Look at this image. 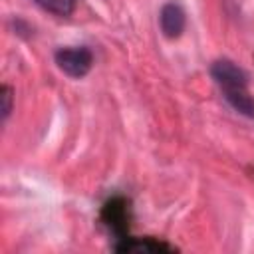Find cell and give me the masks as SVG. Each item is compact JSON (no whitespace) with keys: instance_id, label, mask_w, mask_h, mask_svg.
I'll return each mask as SVG.
<instances>
[{"instance_id":"cell-5","label":"cell","mask_w":254,"mask_h":254,"mask_svg":"<svg viewBox=\"0 0 254 254\" xmlns=\"http://www.w3.org/2000/svg\"><path fill=\"white\" fill-rule=\"evenodd\" d=\"M103 218L115 232H125V228H127V206H125V200H121V198L109 200L105 204V208H103Z\"/></svg>"},{"instance_id":"cell-3","label":"cell","mask_w":254,"mask_h":254,"mask_svg":"<svg viewBox=\"0 0 254 254\" xmlns=\"http://www.w3.org/2000/svg\"><path fill=\"white\" fill-rule=\"evenodd\" d=\"M159 24H161V30L167 38H179L185 30V24H187L185 10L175 2L165 4L161 8V14H159Z\"/></svg>"},{"instance_id":"cell-6","label":"cell","mask_w":254,"mask_h":254,"mask_svg":"<svg viewBox=\"0 0 254 254\" xmlns=\"http://www.w3.org/2000/svg\"><path fill=\"white\" fill-rule=\"evenodd\" d=\"M224 97H226V101H228L238 113H242V115L254 119V97L246 91V87L228 89V91H224Z\"/></svg>"},{"instance_id":"cell-7","label":"cell","mask_w":254,"mask_h":254,"mask_svg":"<svg viewBox=\"0 0 254 254\" xmlns=\"http://www.w3.org/2000/svg\"><path fill=\"white\" fill-rule=\"evenodd\" d=\"M44 10L58 14V16H69L75 10V0H36Z\"/></svg>"},{"instance_id":"cell-1","label":"cell","mask_w":254,"mask_h":254,"mask_svg":"<svg viewBox=\"0 0 254 254\" xmlns=\"http://www.w3.org/2000/svg\"><path fill=\"white\" fill-rule=\"evenodd\" d=\"M58 67L69 77H83L93 64V56L87 48H62L56 52Z\"/></svg>"},{"instance_id":"cell-2","label":"cell","mask_w":254,"mask_h":254,"mask_svg":"<svg viewBox=\"0 0 254 254\" xmlns=\"http://www.w3.org/2000/svg\"><path fill=\"white\" fill-rule=\"evenodd\" d=\"M210 75L214 77V81L224 89H240L248 85V75L242 67H238L234 62L230 60H218L212 64L210 67Z\"/></svg>"},{"instance_id":"cell-4","label":"cell","mask_w":254,"mask_h":254,"mask_svg":"<svg viewBox=\"0 0 254 254\" xmlns=\"http://www.w3.org/2000/svg\"><path fill=\"white\" fill-rule=\"evenodd\" d=\"M117 252H145V254H157V252H173L175 248L165 244V242H157L153 238H121V244L115 246Z\"/></svg>"},{"instance_id":"cell-8","label":"cell","mask_w":254,"mask_h":254,"mask_svg":"<svg viewBox=\"0 0 254 254\" xmlns=\"http://www.w3.org/2000/svg\"><path fill=\"white\" fill-rule=\"evenodd\" d=\"M12 111V89L8 85L2 87V119H6Z\"/></svg>"}]
</instances>
